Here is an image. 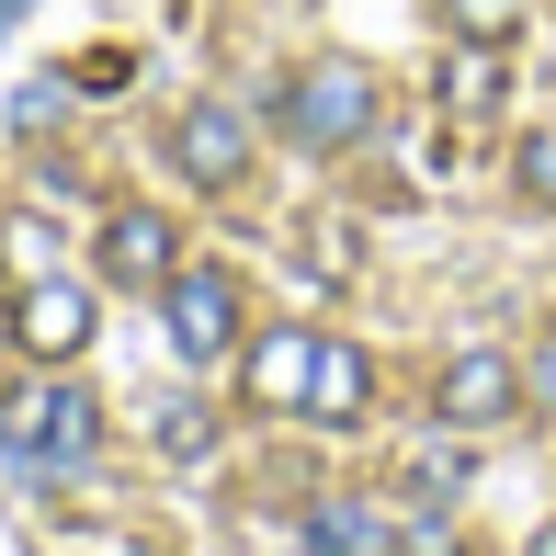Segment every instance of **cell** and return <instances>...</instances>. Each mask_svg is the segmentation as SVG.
<instances>
[{"label":"cell","mask_w":556,"mask_h":556,"mask_svg":"<svg viewBox=\"0 0 556 556\" xmlns=\"http://www.w3.org/2000/svg\"><path fill=\"white\" fill-rule=\"evenodd\" d=\"M364 397H375V364H364L352 341H318V375H307V420H330V432H341V420H364Z\"/></svg>","instance_id":"30bf717a"},{"label":"cell","mask_w":556,"mask_h":556,"mask_svg":"<svg viewBox=\"0 0 556 556\" xmlns=\"http://www.w3.org/2000/svg\"><path fill=\"white\" fill-rule=\"evenodd\" d=\"M103 273H114V285H137V295H160L170 273H182V227L148 216V205H114V216H103Z\"/></svg>","instance_id":"8992f818"},{"label":"cell","mask_w":556,"mask_h":556,"mask_svg":"<svg viewBox=\"0 0 556 556\" xmlns=\"http://www.w3.org/2000/svg\"><path fill=\"white\" fill-rule=\"evenodd\" d=\"M12 341L35 352V364H80L91 352V285H68V273L12 285Z\"/></svg>","instance_id":"277c9868"},{"label":"cell","mask_w":556,"mask_h":556,"mask_svg":"<svg viewBox=\"0 0 556 556\" xmlns=\"http://www.w3.org/2000/svg\"><path fill=\"white\" fill-rule=\"evenodd\" d=\"M511 182H522V205H556V137H522L511 148Z\"/></svg>","instance_id":"4fadbf2b"},{"label":"cell","mask_w":556,"mask_h":556,"mask_svg":"<svg viewBox=\"0 0 556 556\" xmlns=\"http://www.w3.org/2000/svg\"><path fill=\"white\" fill-rule=\"evenodd\" d=\"M522 409V364L511 352H454V364L432 375V420H454V432H489V420Z\"/></svg>","instance_id":"5b68a950"},{"label":"cell","mask_w":556,"mask_h":556,"mask_svg":"<svg viewBox=\"0 0 556 556\" xmlns=\"http://www.w3.org/2000/svg\"><path fill=\"white\" fill-rule=\"evenodd\" d=\"M0 23H23V0H0Z\"/></svg>","instance_id":"e0dca14e"},{"label":"cell","mask_w":556,"mask_h":556,"mask_svg":"<svg viewBox=\"0 0 556 556\" xmlns=\"http://www.w3.org/2000/svg\"><path fill=\"white\" fill-rule=\"evenodd\" d=\"M170 160H182V182L227 193V182L250 170V125L227 114V103H182V125H170Z\"/></svg>","instance_id":"52a82bcc"},{"label":"cell","mask_w":556,"mask_h":556,"mask_svg":"<svg viewBox=\"0 0 556 556\" xmlns=\"http://www.w3.org/2000/svg\"><path fill=\"white\" fill-rule=\"evenodd\" d=\"M307 545L318 556H397V511H387V500H318Z\"/></svg>","instance_id":"9c48e42d"},{"label":"cell","mask_w":556,"mask_h":556,"mask_svg":"<svg viewBox=\"0 0 556 556\" xmlns=\"http://www.w3.org/2000/svg\"><path fill=\"white\" fill-rule=\"evenodd\" d=\"M443 23H454L466 46H511V35H522V0H443Z\"/></svg>","instance_id":"7c38bea8"},{"label":"cell","mask_w":556,"mask_h":556,"mask_svg":"<svg viewBox=\"0 0 556 556\" xmlns=\"http://www.w3.org/2000/svg\"><path fill=\"white\" fill-rule=\"evenodd\" d=\"M522 397H534V409H556V330L522 352Z\"/></svg>","instance_id":"9a60e30c"},{"label":"cell","mask_w":556,"mask_h":556,"mask_svg":"<svg viewBox=\"0 0 556 556\" xmlns=\"http://www.w3.org/2000/svg\"><path fill=\"white\" fill-rule=\"evenodd\" d=\"M285 137L295 148H318V160H330V148H364L375 137V80L352 58H307L285 80Z\"/></svg>","instance_id":"7a4b0ae2"},{"label":"cell","mask_w":556,"mask_h":556,"mask_svg":"<svg viewBox=\"0 0 556 556\" xmlns=\"http://www.w3.org/2000/svg\"><path fill=\"white\" fill-rule=\"evenodd\" d=\"M522 556H556V522H545V534H534V545H522Z\"/></svg>","instance_id":"2e32d148"},{"label":"cell","mask_w":556,"mask_h":556,"mask_svg":"<svg viewBox=\"0 0 556 556\" xmlns=\"http://www.w3.org/2000/svg\"><path fill=\"white\" fill-rule=\"evenodd\" d=\"M318 375V330H262L250 341V409H307Z\"/></svg>","instance_id":"ba28073f"},{"label":"cell","mask_w":556,"mask_h":556,"mask_svg":"<svg viewBox=\"0 0 556 556\" xmlns=\"http://www.w3.org/2000/svg\"><path fill=\"white\" fill-rule=\"evenodd\" d=\"M91 443H103V409L80 387H0V454L68 477V466H91Z\"/></svg>","instance_id":"6da1fadb"},{"label":"cell","mask_w":556,"mask_h":556,"mask_svg":"<svg viewBox=\"0 0 556 556\" xmlns=\"http://www.w3.org/2000/svg\"><path fill=\"white\" fill-rule=\"evenodd\" d=\"M0 262H12V285H46V273H58V227L12 216V227H0Z\"/></svg>","instance_id":"8fae6325"},{"label":"cell","mask_w":556,"mask_h":556,"mask_svg":"<svg viewBox=\"0 0 556 556\" xmlns=\"http://www.w3.org/2000/svg\"><path fill=\"white\" fill-rule=\"evenodd\" d=\"M205 443H216V420L193 409V397H170L160 409V454H205Z\"/></svg>","instance_id":"5bb4252c"},{"label":"cell","mask_w":556,"mask_h":556,"mask_svg":"<svg viewBox=\"0 0 556 556\" xmlns=\"http://www.w3.org/2000/svg\"><path fill=\"white\" fill-rule=\"evenodd\" d=\"M160 330H170L182 364H227V352H239V285H227L216 262H182L160 285Z\"/></svg>","instance_id":"3957f363"}]
</instances>
